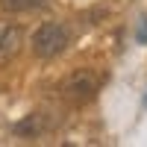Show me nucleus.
Wrapping results in <instances>:
<instances>
[{"instance_id": "obj_1", "label": "nucleus", "mask_w": 147, "mask_h": 147, "mask_svg": "<svg viewBox=\"0 0 147 147\" xmlns=\"http://www.w3.org/2000/svg\"><path fill=\"white\" fill-rule=\"evenodd\" d=\"M97 91H100V74L91 71V68H77L71 71L68 77L62 80V85H59V94L65 97V100L71 106H85L91 103Z\"/></svg>"}, {"instance_id": "obj_2", "label": "nucleus", "mask_w": 147, "mask_h": 147, "mask_svg": "<svg viewBox=\"0 0 147 147\" xmlns=\"http://www.w3.org/2000/svg\"><path fill=\"white\" fill-rule=\"evenodd\" d=\"M68 41H71V30L62 21H44L41 27L32 32L30 47H32V53L38 59H56L68 47Z\"/></svg>"}, {"instance_id": "obj_3", "label": "nucleus", "mask_w": 147, "mask_h": 147, "mask_svg": "<svg viewBox=\"0 0 147 147\" xmlns=\"http://www.w3.org/2000/svg\"><path fill=\"white\" fill-rule=\"evenodd\" d=\"M21 44H24V30L18 24L0 21V65H6L9 59H15Z\"/></svg>"}, {"instance_id": "obj_4", "label": "nucleus", "mask_w": 147, "mask_h": 147, "mask_svg": "<svg viewBox=\"0 0 147 147\" xmlns=\"http://www.w3.org/2000/svg\"><path fill=\"white\" fill-rule=\"evenodd\" d=\"M44 129H47V118H44V112H32V115H27L24 121H18V124L12 127V132H15L18 138H38Z\"/></svg>"}, {"instance_id": "obj_5", "label": "nucleus", "mask_w": 147, "mask_h": 147, "mask_svg": "<svg viewBox=\"0 0 147 147\" xmlns=\"http://www.w3.org/2000/svg\"><path fill=\"white\" fill-rule=\"evenodd\" d=\"M50 0H0V9L3 12H38Z\"/></svg>"}, {"instance_id": "obj_6", "label": "nucleus", "mask_w": 147, "mask_h": 147, "mask_svg": "<svg viewBox=\"0 0 147 147\" xmlns=\"http://www.w3.org/2000/svg\"><path fill=\"white\" fill-rule=\"evenodd\" d=\"M138 41H141V44L147 41V18L141 21V27H138Z\"/></svg>"}]
</instances>
